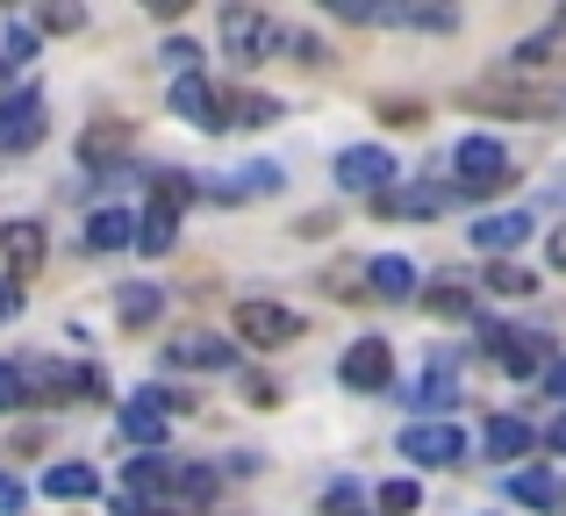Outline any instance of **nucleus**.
Instances as JSON below:
<instances>
[{
  "mask_svg": "<svg viewBox=\"0 0 566 516\" xmlns=\"http://www.w3.org/2000/svg\"><path fill=\"white\" fill-rule=\"evenodd\" d=\"M452 172H459V194H502V187L516 180V172H510V151H502L495 137H459Z\"/></svg>",
  "mask_w": 566,
  "mask_h": 516,
  "instance_id": "obj_1",
  "label": "nucleus"
},
{
  "mask_svg": "<svg viewBox=\"0 0 566 516\" xmlns=\"http://www.w3.org/2000/svg\"><path fill=\"white\" fill-rule=\"evenodd\" d=\"M222 43H230L237 65H259V57H273V43H287V36L273 29V14H259V8H230V14H222Z\"/></svg>",
  "mask_w": 566,
  "mask_h": 516,
  "instance_id": "obj_2",
  "label": "nucleus"
},
{
  "mask_svg": "<svg viewBox=\"0 0 566 516\" xmlns=\"http://www.w3.org/2000/svg\"><path fill=\"white\" fill-rule=\"evenodd\" d=\"M237 337L244 345H294L302 337V316L280 302H237Z\"/></svg>",
  "mask_w": 566,
  "mask_h": 516,
  "instance_id": "obj_3",
  "label": "nucleus"
},
{
  "mask_svg": "<svg viewBox=\"0 0 566 516\" xmlns=\"http://www.w3.org/2000/svg\"><path fill=\"white\" fill-rule=\"evenodd\" d=\"M401 460L452 466V460H467V431H452V423H409V431H401Z\"/></svg>",
  "mask_w": 566,
  "mask_h": 516,
  "instance_id": "obj_4",
  "label": "nucleus"
},
{
  "mask_svg": "<svg viewBox=\"0 0 566 516\" xmlns=\"http://www.w3.org/2000/svg\"><path fill=\"white\" fill-rule=\"evenodd\" d=\"M395 158L380 151V144H352L345 158H337V180L352 187V194H387V187H395Z\"/></svg>",
  "mask_w": 566,
  "mask_h": 516,
  "instance_id": "obj_5",
  "label": "nucleus"
},
{
  "mask_svg": "<svg viewBox=\"0 0 566 516\" xmlns=\"http://www.w3.org/2000/svg\"><path fill=\"white\" fill-rule=\"evenodd\" d=\"M43 144V94H8L0 101V151H36Z\"/></svg>",
  "mask_w": 566,
  "mask_h": 516,
  "instance_id": "obj_6",
  "label": "nucleus"
},
{
  "mask_svg": "<svg viewBox=\"0 0 566 516\" xmlns=\"http://www.w3.org/2000/svg\"><path fill=\"white\" fill-rule=\"evenodd\" d=\"M345 388H359V394H380L387 380H395V351H387V337H359V345L345 351Z\"/></svg>",
  "mask_w": 566,
  "mask_h": 516,
  "instance_id": "obj_7",
  "label": "nucleus"
},
{
  "mask_svg": "<svg viewBox=\"0 0 566 516\" xmlns=\"http://www.w3.org/2000/svg\"><path fill=\"white\" fill-rule=\"evenodd\" d=\"M172 409H180V394H158V388H144L137 402L123 409V431L137 438V445H158V438H166V417Z\"/></svg>",
  "mask_w": 566,
  "mask_h": 516,
  "instance_id": "obj_8",
  "label": "nucleus"
},
{
  "mask_svg": "<svg viewBox=\"0 0 566 516\" xmlns=\"http://www.w3.org/2000/svg\"><path fill=\"white\" fill-rule=\"evenodd\" d=\"M488 359L502 366V373H538V337L531 330H495V323H488Z\"/></svg>",
  "mask_w": 566,
  "mask_h": 516,
  "instance_id": "obj_9",
  "label": "nucleus"
},
{
  "mask_svg": "<svg viewBox=\"0 0 566 516\" xmlns=\"http://www.w3.org/2000/svg\"><path fill=\"white\" fill-rule=\"evenodd\" d=\"M172 115H187L193 129H222V94L208 80H180L172 86Z\"/></svg>",
  "mask_w": 566,
  "mask_h": 516,
  "instance_id": "obj_10",
  "label": "nucleus"
},
{
  "mask_svg": "<svg viewBox=\"0 0 566 516\" xmlns=\"http://www.w3.org/2000/svg\"><path fill=\"white\" fill-rule=\"evenodd\" d=\"M0 252H8L14 280L43 273V230H36V223H8V230H0Z\"/></svg>",
  "mask_w": 566,
  "mask_h": 516,
  "instance_id": "obj_11",
  "label": "nucleus"
},
{
  "mask_svg": "<svg viewBox=\"0 0 566 516\" xmlns=\"http://www.w3.org/2000/svg\"><path fill=\"white\" fill-rule=\"evenodd\" d=\"M123 244H137V215H129V209H94V223H86V252H123Z\"/></svg>",
  "mask_w": 566,
  "mask_h": 516,
  "instance_id": "obj_12",
  "label": "nucleus"
},
{
  "mask_svg": "<svg viewBox=\"0 0 566 516\" xmlns=\"http://www.w3.org/2000/svg\"><path fill=\"white\" fill-rule=\"evenodd\" d=\"M43 495H51V503H86V495H101V474L80 466V460H65V466L43 474Z\"/></svg>",
  "mask_w": 566,
  "mask_h": 516,
  "instance_id": "obj_13",
  "label": "nucleus"
},
{
  "mask_svg": "<svg viewBox=\"0 0 566 516\" xmlns=\"http://www.w3.org/2000/svg\"><path fill=\"white\" fill-rule=\"evenodd\" d=\"M172 244H180V209L151 194V215L137 223V252H151V259H158V252H172Z\"/></svg>",
  "mask_w": 566,
  "mask_h": 516,
  "instance_id": "obj_14",
  "label": "nucleus"
},
{
  "mask_svg": "<svg viewBox=\"0 0 566 516\" xmlns=\"http://www.w3.org/2000/svg\"><path fill=\"white\" fill-rule=\"evenodd\" d=\"M531 238V215H481V223H473V244H481V252H516V244Z\"/></svg>",
  "mask_w": 566,
  "mask_h": 516,
  "instance_id": "obj_15",
  "label": "nucleus"
},
{
  "mask_svg": "<svg viewBox=\"0 0 566 516\" xmlns=\"http://www.w3.org/2000/svg\"><path fill=\"white\" fill-rule=\"evenodd\" d=\"M166 359L201 373V366H230V345H216L208 330H187V337H172V345H166Z\"/></svg>",
  "mask_w": 566,
  "mask_h": 516,
  "instance_id": "obj_16",
  "label": "nucleus"
},
{
  "mask_svg": "<svg viewBox=\"0 0 566 516\" xmlns=\"http://www.w3.org/2000/svg\"><path fill=\"white\" fill-rule=\"evenodd\" d=\"M172 481H180V466H172L166 452H144V460L129 466V488H137V495H166Z\"/></svg>",
  "mask_w": 566,
  "mask_h": 516,
  "instance_id": "obj_17",
  "label": "nucleus"
},
{
  "mask_svg": "<svg viewBox=\"0 0 566 516\" xmlns=\"http://www.w3.org/2000/svg\"><path fill=\"white\" fill-rule=\"evenodd\" d=\"M374 294H387V302H409V294H416V265L409 259H374Z\"/></svg>",
  "mask_w": 566,
  "mask_h": 516,
  "instance_id": "obj_18",
  "label": "nucleus"
},
{
  "mask_svg": "<svg viewBox=\"0 0 566 516\" xmlns=\"http://www.w3.org/2000/svg\"><path fill=\"white\" fill-rule=\"evenodd\" d=\"M158 308H166V294H158V287H123V294H115V316H123L129 330H144Z\"/></svg>",
  "mask_w": 566,
  "mask_h": 516,
  "instance_id": "obj_19",
  "label": "nucleus"
},
{
  "mask_svg": "<svg viewBox=\"0 0 566 516\" xmlns=\"http://www.w3.org/2000/svg\"><path fill=\"white\" fill-rule=\"evenodd\" d=\"M488 452H495V460H524V452H531V423L495 417V423H488Z\"/></svg>",
  "mask_w": 566,
  "mask_h": 516,
  "instance_id": "obj_20",
  "label": "nucleus"
},
{
  "mask_svg": "<svg viewBox=\"0 0 566 516\" xmlns=\"http://www.w3.org/2000/svg\"><path fill=\"white\" fill-rule=\"evenodd\" d=\"M423 308H430V316H444V323H459V316H473V294L459 287V280H438V287L423 294Z\"/></svg>",
  "mask_w": 566,
  "mask_h": 516,
  "instance_id": "obj_21",
  "label": "nucleus"
},
{
  "mask_svg": "<svg viewBox=\"0 0 566 516\" xmlns=\"http://www.w3.org/2000/svg\"><path fill=\"white\" fill-rule=\"evenodd\" d=\"M510 495H516V503H531V509H559V481L553 474H516Z\"/></svg>",
  "mask_w": 566,
  "mask_h": 516,
  "instance_id": "obj_22",
  "label": "nucleus"
},
{
  "mask_svg": "<svg viewBox=\"0 0 566 516\" xmlns=\"http://www.w3.org/2000/svg\"><path fill=\"white\" fill-rule=\"evenodd\" d=\"M123 144H129V129H123V123H94V129L80 137V151H86V158H115Z\"/></svg>",
  "mask_w": 566,
  "mask_h": 516,
  "instance_id": "obj_23",
  "label": "nucleus"
},
{
  "mask_svg": "<svg viewBox=\"0 0 566 516\" xmlns=\"http://www.w3.org/2000/svg\"><path fill=\"white\" fill-rule=\"evenodd\" d=\"M273 115H280V101H265V94H244V101H237V115H230V123H244V129H265Z\"/></svg>",
  "mask_w": 566,
  "mask_h": 516,
  "instance_id": "obj_24",
  "label": "nucleus"
},
{
  "mask_svg": "<svg viewBox=\"0 0 566 516\" xmlns=\"http://www.w3.org/2000/svg\"><path fill=\"white\" fill-rule=\"evenodd\" d=\"M29 402V366H0V409H22Z\"/></svg>",
  "mask_w": 566,
  "mask_h": 516,
  "instance_id": "obj_25",
  "label": "nucleus"
},
{
  "mask_svg": "<svg viewBox=\"0 0 566 516\" xmlns=\"http://www.w3.org/2000/svg\"><path fill=\"white\" fill-rule=\"evenodd\" d=\"M416 503H423V495H416V481H387V488H380V509L387 516H409Z\"/></svg>",
  "mask_w": 566,
  "mask_h": 516,
  "instance_id": "obj_26",
  "label": "nucleus"
},
{
  "mask_svg": "<svg viewBox=\"0 0 566 516\" xmlns=\"http://www.w3.org/2000/svg\"><path fill=\"white\" fill-rule=\"evenodd\" d=\"M444 394H452V366H444V359H438V366H430V373H423V402H430V409H438V402H444Z\"/></svg>",
  "mask_w": 566,
  "mask_h": 516,
  "instance_id": "obj_27",
  "label": "nucleus"
},
{
  "mask_svg": "<svg viewBox=\"0 0 566 516\" xmlns=\"http://www.w3.org/2000/svg\"><path fill=\"white\" fill-rule=\"evenodd\" d=\"M488 287H495V294H531V273H516V265H495V273H488Z\"/></svg>",
  "mask_w": 566,
  "mask_h": 516,
  "instance_id": "obj_28",
  "label": "nucleus"
},
{
  "mask_svg": "<svg viewBox=\"0 0 566 516\" xmlns=\"http://www.w3.org/2000/svg\"><path fill=\"white\" fill-rule=\"evenodd\" d=\"M80 22H86L80 8H51V14H43V29H51V36H72V29H80Z\"/></svg>",
  "mask_w": 566,
  "mask_h": 516,
  "instance_id": "obj_29",
  "label": "nucleus"
},
{
  "mask_svg": "<svg viewBox=\"0 0 566 516\" xmlns=\"http://www.w3.org/2000/svg\"><path fill=\"white\" fill-rule=\"evenodd\" d=\"M22 503H29V495H22V481H14V474H0V516H22Z\"/></svg>",
  "mask_w": 566,
  "mask_h": 516,
  "instance_id": "obj_30",
  "label": "nucleus"
},
{
  "mask_svg": "<svg viewBox=\"0 0 566 516\" xmlns=\"http://www.w3.org/2000/svg\"><path fill=\"white\" fill-rule=\"evenodd\" d=\"M193 57H201V51H193V43H166V65L180 72V80H193Z\"/></svg>",
  "mask_w": 566,
  "mask_h": 516,
  "instance_id": "obj_31",
  "label": "nucleus"
},
{
  "mask_svg": "<svg viewBox=\"0 0 566 516\" xmlns=\"http://www.w3.org/2000/svg\"><path fill=\"white\" fill-rule=\"evenodd\" d=\"M29 51H36V29L14 22V29H8V57H29Z\"/></svg>",
  "mask_w": 566,
  "mask_h": 516,
  "instance_id": "obj_32",
  "label": "nucleus"
},
{
  "mask_svg": "<svg viewBox=\"0 0 566 516\" xmlns=\"http://www.w3.org/2000/svg\"><path fill=\"white\" fill-rule=\"evenodd\" d=\"M331 509L352 516V509H359V488H352V481H337V488H331Z\"/></svg>",
  "mask_w": 566,
  "mask_h": 516,
  "instance_id": "obj_33",
  "label": "nucleus"
},
{
  "mask_svg": "<svg viewBox=\"0 0 566 516\" xmlns=\"http://www.w3.org/2000/svg\"><path fill=\"white\" fill-rule=\"evenodd\" d=\"M115 516H166V509H151V503H115Z\"/></svg>",
  "mask_w": 566,
  "mask_h": 516,
  "instance_id": "obj_34",
  "label": "nucleus"
},
{
  "mask_svg": "<svg viewBox=\"0 0 566 516\" xmlns=\"http://www.w3.org/2000/svg\"><path fill=\"white\" fill-rule=\"evenodd\" d=\"M14 308H22V294H14V287H0V323H8Z\"/></svg>",
  "mask_w": 566,
  "mask_h": 516,
  "instance_id": "obj_35",
  "label": "nucleus"
},
{
  "mask_svg": "<svg viewBox=\"0 0 566 516\" xmlns=\"http://www.w3.org/2000/svg\"><path fill=\"white\" fill-rule=\"evenodd\" d=\"M553 402H566V366H553Z\"/></svg>",
  "mask_w": 566,
  "mask_h": 516,
  "instance_id": "obj_36",
  "label": "nucleus"
},
{
  "mask_svg": "<svg viewBox=\"0 0 566 516\" xmlns=\"http://www.w3.org/2000/svg\"><path fill=\"white\" fill-rule=\"evenodd\" d=\"M545 438H553V452H566V417L553 423V431H545Z\"/></svg>",
  "mask_w": 566,
  "mask_h": 516,
  "instance_id": "obj_37",
  "label": "nucleus"
},
{
  "mask_svg": "<svg viewBox=\"0 0 566 516\" xmlns=\"http://www.w3.org/2000/svg\"><path fill=\"white\" fill-rule=\"evenodd\" d=\"M0 72H8V57H0Z\"/></svg>",
  "mask_w": 566,
  "mask_h": 516,
  "instance_id": "obj_38",
  "label": "nucleus"
}]
</instances>
